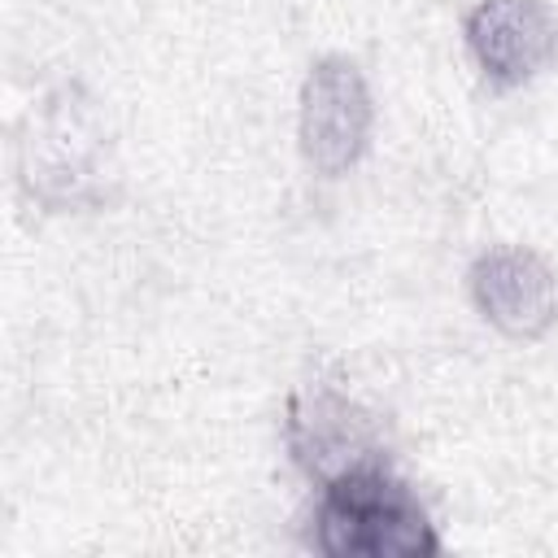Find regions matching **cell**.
Segmentation results:
<instances>
[{
  "instance_id": "1",
  "label": "cell",
  "mask_w": 558,
  "mask_h": 558,
  "mask_svg": "<svg viewBox=\"0 0 558 558\" xmlns=\"http://www.w3.org/2000/svg\"><path fill=\"white\" fill-rule=\"evenodd\" d=\"M314 549L327 558H436L440 536L405 480L366 466L318 488Z\"/></svg>"
},
{
  "instance_id": "2",
  "label": "cell",
  "mask_w": 558,
  "mask_h": 558,
  "mask_svg": "<svg viewBox=\"0 0 558 558\" xmlns=\"http://www.w3.org/2000/svg\"><path fill=\"white\" fill-rule=\"evenodd\" d=\"M17 179L31 201L48 209H78L105 201L109 183V140L96 100L83 87H57L31 109L17 140Z\"/></svg>"
},
{
  "instance_id": "3",
  "label": "cell",
  "mask_w": 558,
  "mask_h": 558,
  "mask_svg": "<svg viewBox=\"0 0 558 558\" xmlns=\"http://www.w3.org/2000/svg\"><path fill=\"white\" fill-rule=\"evenodd\" d=\"M283 445L292 462L323 488L349 471L388 466L384 423L344 388L314 379L288 397L283 410Z\"/></svg>"
},
{
  "instance_id": "4",
  "label": "cell",
  "mask_w": 558,
  "mask_h": 558,
  "mask_svg": "<svg viewBox=\"0 0 558 558\" xmlns=\"http://www.w3.org/2000/svg\"><path fill=\"white\" fill-rule=\"evenodd\" d=\"M375 126V100L366 74L349 57H318L301 83L296 140L301 157L318 174H344L362 161Z\"/></svg>"
},
{
  "instance_id": "5",
  "label": "cell",
  "mask_w": 558,
  "mask_h": 558,
  "mask_svg": "<svg viewBox=\"0 0 558 558\" xmlns=\"http://www.w3.org/2000/svg\"><path fill=\"white\" fill-rule=\"evenodd\" d=\"M475 310L514 340H536L558 323V279L541 253L523 244H493L466 275Z\"/></svg>"
},
{
  "instance_id": "6",
  "label": "cell",
  "mask_w": 558,
  "mask_h": 558,
  "mask_svg": "<svg viewBox=\"0 0 558 558\" xmlns=\"http://www.w3.org/2000/svg\"><path fill=\"white\" fill-rule=\"evenodd\" d=\"M462 39L493 87L532 83L558 48L545 0H475L462 17Z\"/></svg>"
}]
</instances>
